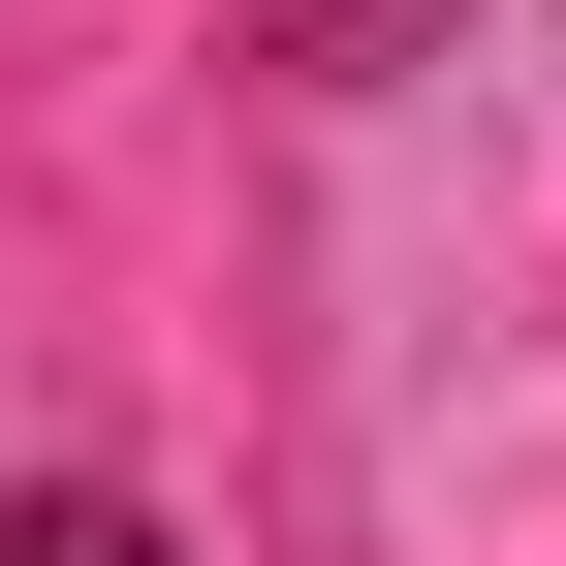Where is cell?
I'll return each instance as SVG.
<instances>
[{
    "label": "cell",
    "instance_id": "1",
    "mask_svg": "<svg viewBox=\"0 0 566 566\" xmlns=\"http://www.w3.org/2000/svg\"><path fill=\"white\" fill-rule=\"evenodd\" d=\"M252 63L283 95H378V63H441V0H252Z\"/></svg>",
    "mask_w": 566,
    "mask_h": 566
},
{
    "label": "cell",
    "instance_id": "2",
    "mask_svg": "<svg viewBox=\"0 0 566 566\" xmlns=\"http://www.w3.org/2000/svg\"><path fill=\"white\" fill-rule=\"evenodd\" d=\"M0 566H158V504H95V472H63V504H0Z\"/></svg>",
    "mask_w": 566,
    "mask_h": 566
}]
</instances>
